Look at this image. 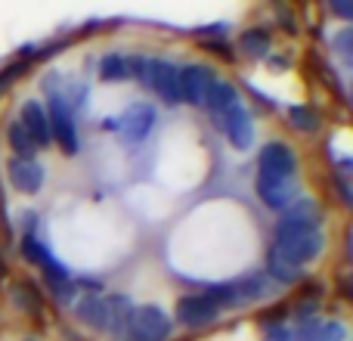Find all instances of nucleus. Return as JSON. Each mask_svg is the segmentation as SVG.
Returning <instances> with one entry per match:
<instances>
[{"mask_svg":"<svg viewBox=\"0 0 353 341\" xmlns=\"http://www.w3.org/2000/svg\"><path fill=\"white\" fill-rule=\"evenodd\" d=\"M285 220L276 226V236H273V251L282 264L288 267L301 270L307 267L310 261H316L323 255V230H319V217H316V208L310 202H292L285 208Z\"/></svg>","mask_w":353,"mask_h":341,"instance_id":"1","label":"nucleus"},{"mask_svg":"<svg viewBox=\"0 0 353 341\" xmlns=\"http://www.w3.org/2000/svg\"><path fill=\"white\" fill-rule=\"evenodd\" d=\"M257 195L267 208L285 211L298 199V159L288 143H267L257 155Z\"/></svg>","mask_w":353,"mask_h":341,"instance_id":"2","label":"nucleus"},{"mask_svg":"<svg viewBox=\"0 0 353 341\" xmlns=\"http://www.w3.org/2000/svg\"><path fill=\"white\" fill-rule=\"evenodd\" d=\"M130 78H140L161 103H183L180 93V68L165 59H130Z\"/></svg>","mask_w":353,"mask_h":341,"instance_id":"3","label":"nucleus"},{"mask_svg":"<svg viewBox=\"0 0 353 341\" xmlns=\"http://www.w3.org/2000/svg\"><path fill=\"white\" fill-rule=\"evenodd\" d=\"M208 298L217 304V311H223V307H245L248 301H257L267 295V280H263L261 273H251V276H242V280L236 282H223V286H214L208 289Z\"/></svg>","mask_w":353,"mask_h":341,"instance_id":"4","label":"nucleus"},{"mask_svg":"<svg viewBox=\"0 0 353 341\" xmlns=\"http://www.w3.org/2000/svg\"><path fill=\"white\" fill-rule=\"evenodd\" d=\"M171 338V320L161 307L143 304L134 307L128 329H124V341H168Z\"/></svg>","mask_w":353,"mask_h":341,"instance_id":"5","label":"nucleus"},{"mask_svg":"<svg viewBox=\"0 0 353 341\" xmlns=\"http://www.w3.org/2000/svg\"><path fill=\"white\" fill-rule=\"evenodd\" d=\"M47 121H50V137L56 140V146H59L65 155L78 153V128H74V115H72L68 99L62 97V93H50Z\"/></svg>","mask_w":353,"mask_h":341,"instance_id":"6","label":"nucleus"},{"mask_svg":"<svg viewBox=\"0 0 353 341\" xmlns=\"http://www.w3.org/2000/svg\"><path fill=\"white\" fill-rule=\"evenodd\" d=\"M217 317H220L217 304H214L205 292H201V295H183V298L176 301V323H180V326L201 329V326L214 323Z\"/></svg>","mask_w":353,"mask_h":341,"instance_id":"7","label":"nucleus"},{"mask_svg":"<svg viewBox=\"0 0 353 341\" xmlns=\"http://www.w3.org/2000/svg\"><path fill=\"white\" fill-rule=\"evenodd\" d=\"M214 121L220 124V130L230 137V143L236 149H248L251 143H254V124H251V115L242 103L230 106V109H226L223 115H217Z\"/></svg>","mask_w":353,"mask_h":341,"instance_id":"8","label":"nucleus"},{"mask_svg":"<svg viewBox=\"0 0 353 341\" xmlns=\"http://www.w3.org/2000/svg\"><path fill=\"white\" fill-rule=\"evenodd\" d=\"M214 81V72L205 66H186L180 68V93H183V103H192V106H205L208 97V87Z\"/></svg>","mask_w":353,"mask_h":341,"instance_id":"9","label":"nucleus"},{"mask_svg":"<svg viewBox=\"0 0 353 341\" xmlns=\"http://www.w3.org/2000/svg\"><path fill=\"white\" fill-rule=\"evenodd\" d=\"M6 174H10L12 186L25 195H34L37 189L43 186V168L37 165L34 159H12L10 168H6Z\"/></svg>","mask_w":353,"mask_h":341,"instance_id":"10","label":"nucleus"},{"mask_svg":"<svg viewBox=\"0 0 353 341\" xmlns=\"http://www.w3.org/2000/svg\"><path fill=\"white\" fill-rule=\"evenodd\" d=\"M19 124L28 130V137L34 140V146H47L53 137H50V121H47V109H43L37 99H28L22 106V115H19Z\"/></svg>","mask_w":353,"mask_h":341,"instance_id":"11","label":"nucleus"},{"mask_svg":"<svg viewBox=\"0 0 353 341\" xmlns=\"http://www.w3.org/2000/svg\"><path fill=\"white\" fill-rule=\"evenodd\" d=\"M118 124H121V134L128 137V140H146L149 130L155 128V109L146 103H137L124 112Z\"/></svg>","mask_w":353,"mask_h":341,"instance_id":"12","label":"nucleus"},{"mask_svg":"<svg viewBox=\"0 0 353 341\" xmlns=\"http://www.w3.org/2000/svg\"><path fill=\"white\" fill-rule=\"evenodd\" d=\"M74 317L84 326L97 332H105V320H109V304H105L103 295H81L74 301Z\"/></svg>","mask_w":353,"mask_h":341,"instance_id":"13","label":"nucleus"},{"mask_svg":"<svg viewBox=\"0 0 353 341\" xmlns=\"http://www.w3.org/2000/svg\"><path fill=\"white\" fill-rule=\"evenodd\" d=\"M109 304V320H105V332L115 338H124V329H128L130 317H134V304H130L128 295H112L105 298Z\"/></svg>","mask_w":353,"mask_h":341,"instance_id":"14","label":"nucleus"},{"mask_svg":"<svg viewBox=\"0 0 353 341\" xmlns=\"http://www.w3.org/2000/svg\"><path fill=\"white\" fill-rule=\"evenodd\" d=\"M239 103V90L230 84V81H220V78H214L211 81V87H208V97H205V106L211 109V115L217 118V115H223L230 106H236Z\"/></svg>","mask_w":353,"mask_h":341,"instance_id":"15","label":"nucleus"},{"mask_svg":"<svg viewBox=\"0 0 353 341\" xmlns=\"http://www.w3.org/2000/svg\"><path fill=\"white\" fill-rule=\"evenodd\" d=\"M99 78L105 84H118V81L130 78V59L124 53H109L99 59Z\"/></svg>","mask_w":353,"mask_h":341,"instance_id":"16","label":"nucleus"},{"mask_svg":"<svg viewBox=\"0 0 353 341\" xmlns=\"http://www.w3.org/2000/svg\"><path fill=\"white\" fill-rule=\"evenodd\" d=\"M6 140H10V149L16 153V159H34L37 146H34V140L28 137V130H25L19 121L10 124V130H6Z\"/></svg>","mask_w":353,"mask_h":341,"instance_id":"17","label":"nucleus"},{"mask_svg":"<svg viewBox=\"0 0 353 341\" xmlns=\"http://www.w3.org/2000/svg\"><path fill=\"white\" fill-rule=\"evenodd\" d=\"M239 47H242L248 56L261 59V56H267V50H270V31H263V28H248L242 37H239Z\"/></svg>","mask_w":353,"mask_h":341,"instance_id":"18","label":"nucleus"},{"mask_svg":"<svg viewBox=\"0 0 353 341\" xmlns=\"http://www.w3.org/2000/svg\"><path fill=\"white\" fill-rule=\"evenodd\" d=\"M288 118H292L294 128L307 130V134H313V130L319 128V115L310 109V106H292V109H288Z\"/></svg>","mask_w":353,"mask_h":341,"instance_id":"19","label":"nucleus"},{"mask_svg":"<svg viewBox=\"0 0 353 341\" xmlns=\"http://www.w3.org/2000/svg\"><path fill=\"white\" fill-rule=\"evenodd\" d=\"M22 255H25V261H31V264H37V267H41V264L50 257V251L43 249L34 236H25L22 239Z\"/></svg>","mask_w":353,"mask_h":341,"instance_id":"20","label":"nucleus"},{"mask_svg":"<svg viewBox=\"0 0 353 341\" xmlns=\"http://www.w3.org/2000/svg\"><path fill=\"white\" fill-rule=\"evenodd\" d=\"M270 273H273L276 276V280H279V282H294V280H298V270H294V267H288V264H282L279 261V257H276V255H270Z\"/></svg>","mask_w":353,"mask_h":341,"instance_id":"21","label":"nucleus"},{"mask_svg":"<svg viewBox=\"0 0 353 341\" xmlns=\"http://www.w3.org/2000/svg\"><path fill=\"white\" fill-rule=\"evenodd\" d=\"M12 292L19 295V298H16V304L22 307V311H28V313H37V311H41V304H37V295H34V292H28V289H25V286H16V289H12Z\"/></svg>","mask_w":353,"mask_h":341,"instance_id":"22","label":"nucleus"},{"mask_svg":"<svg viewBox=\"0 0 353 341\" xmlns=\"http://www.w3.org/2000/svg\"><path fill=\"white\" fill-rule=\"evenodd\" d=\"M263 341H298V338H294V332L288 326H270L263 332Z\"/></svg>","mask_w":353,"mask_h":341,"instance_id":"23","label":"nucleus"},{"mask_svg":"<svg viewBox=\"0 0 353 341\" xmlns=\"http://www.w3.org/2000/svg\"><path fill=\"white\" fill-rule=\"evenodd\" d=\"M350 37H353V31H350V28H344L341 35L335 37V43H338V53H341V56H350Z\"/></svg>","mask_w":353,"mask_h":341,"instance_id":"24","label":"nucleus"},{"mask_svg":"<svg viewBox=\"0 0 353 341\" xmlns=\"http://www.w3.org/2000/svg\"><path fill=\"white\" fill-rule=\"evenodd\" d=\"M332 10H335L338 16H344V19L353 16V6H350V3H332Z\"/></svg>","mask_w":353,"mask_h":341,"instance_id":"25","label":"nucleus"},{"mask_svg":"<svg viewBox=\"0 0 353 341\" xmlns=\"http://www.w3.org/2000/svg\"><path fill=\"white\" fill-rule=\"evenodd\" d=\"M6 273V264H3V257H0V276H3Z\"/></svg>","mask_w":353,"mask_h":341,"instance_id":"26","label":"nucleus"}]
</instances>
